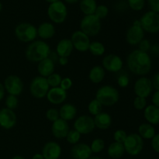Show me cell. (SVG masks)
Segmentation results:
<instances>
[{"label": "cell", "instance_id": "4", "mask_svg": "<svg viewBox=\"0 0 159 159\" xmlns=\"http://www.w3.org/2000/svg\"><path fill=\"white\" fill-rule=\"evenodd\" d=\"M16 37L23 43H31L37 37V29L32 23H20L16 26L14 30Z\"/></svg>", "mask_w": 159, "mask_h": 159}, {"label": "cell", "instance_id": "51", "mask_svg": "<svg viewBox=\"0 0 159 159\" xmlns=\"http://www.w3.org/2000/svg\"><path fill=\"white\" fill-rule=\"evenodd\" d=\"M31 159H44V158H43V156L42 155L41 153H37L35 154V155H33Z\"/></svg>", "mask_w": 159, "mask_h": 159}, {"label": "cell", "instance_id": "24", "mask_svg": "<svg viewBox=\"0 0 159 159\" xmlns=\"http://www.w3.org/2000/svg\"><path fill=\"white\" fill-rule=\"evenodd\" d=\"M58 110L61 119L67 122L75 119L77 116V108L72 103L67 102V103L63 104Z\"/></svg>", "mask_w": 159, "mask_h": 159}, {"label": "cell", "instance_id": "47", "mask_svg": "<svg viewBox=\"0 0 159 159\" xmlns=\"http://www.w3.org/2000/svg\"><path fill=\"white\" fill-rule=\"evenodd\" d=\"M151 80H152L153 88L156 91H159V72L155 73Z\"/></svg>", "mask_w": 159, "mask_h": 159}, {"label": "cell", "instance_id": "44", "mask_svg": "<svg viewBox=\"0 0 159 159\" xmlns=\"http://www.w3.org/2000/svg\"><path fill=\"white\" fill-rule=\"evenodd\" d=\"M138 48H139L140 51L148 53L152 48L150 40H147V39H143L138 44Z\"/></svg>", "mask_w": 159, "mask_h": 159}, {"label": "cell", "instance_id": "15", "mask_svg": "<svg viewBox=\"0 0 159 159\" xmlns=\"http://www.w3.org/2000/svg\"><path fill=\"white\" fill-rule=\"evenodd\" d=\"M71 43H72L74 49L79 52H86L89 51V48L90 43V37L87 36L86 34H84L81 30H75L72 33L71 36Z\"/></svg>", "mask_w": 159, "mask_h": 159}, {"label": "cell", "instance_id": "48", "mask_svg": "<svg viewBox=\"0 0 159 159\" xmlns=\"http://www.w3.org/2000/svg\"><path fill=\"white\" fill-rule=\"evenodd\" d=\"M152 104L155 107H159V91H155L152 97Z\"/></svg>", "mask_w": 159, "mask_h": 159}, {"label": "cell", "instance_id": "46", "mask_svg": "<svg viewBox=\"0 0 159 159\" xmlns=\"http://www.w3.org/2000/svg\"><path fill=\"white\" fill-rule=\"evenodd\" d=\"M151 11L159 14V0H148Z\"/></svg>", "mask_w": 159, "mask_h": 159}, {"label": "cell", "instance_id": "13", "mask_svg": "<svg viewBox=\"0 0 159 159\" xmlns=\"http://www.w3.org/2000/svg\"><path fill=\"white\" fill-rule=\"evenodd\" d=\"M153 85L152 80L146 76H141L135 82L134 85V92L136 96L147 99L152 93Z\"/></svg>", "mask_w": 159, "mask_h": 159}, {"label": "cell", "instance_id": "2", "mask_svg": "<svg viewBox=\"0 0 159 159\" xmlns=\"http://www.w3.org/2000/svg\"><path fill=\"white\" fill-rule=\"evenodd\" d=\"M50 54L51 48L49 44L42 40H36L30 43L25 51L26 59L32 63H39L50 57Z\"/></svg>", "mask_w": 159, "mask_h": 159}, {"label": "cell", "instance_id": "38", "mask_svg": "<svg viewBox=\"0 0 159 159\" xmlns=\"http://www.w3.org/2000/svg\"><path fill=\"white\" fill-rule=\"evenodd\" d=\"M45 116H46L47 120L51 121V123L54 122V121L60 119V115H59V110L55 108H50L48 109L45 113Z\"/></svg>", "mask_w": 159, "mask_h": 159}, {"label": "cell", "instance_id": "25", "mask_svg": "<svg viewBox=\"0 0 159 159\" xmlns=\"http://www.w3.org/2000/svg\"><path fill=\"white\" fill-rule=\"evenodd\" d=\"M95 127L101 130H106L110 128L112 125V116L106 112H102L93 117Z\"/></svg>", "mask_w": 159, "mask_h": 159}, {"label": "cell", "instance_id": "26", "mask_svg": "<svg viewBox=\"0 0 159 159\" xmlns=\"http://www.w3.org/2000/svg\"><path fill=\"white\" fill-rule=\"evenodd\" d=\"M144 117L147 123L152 125L159 124V107H155L153 104L148 105L144 110Z\"/></svg>", "mask_w": 159, "mask_h": 159}, {"label": "cell", "instance_id": "42", "mask_svg": "<svg viewBox=\"0 0 159 159\" xmlns=\"http://www.w3.org/2000/svg\"><path fill=\"white\" fill-rule=\"evenodd\" d=\"M117 84L120 88H127L130 84V79L127 75L122 74L118 76Z\"/></svg>", "mask_w": 159, "mask_h": 159}, {"label": "cell", "instance_id": "8", "mask_svg": "<svg viewBox=\"0 0 159 159\" xmlns=\"http://www.w3.org/2000/svg\"><path fill=\"white\" fill-rule=\"evenodd\" d=\"M29 89L31 96L36 99H40L46 97L50 89L47 78L40 75L34 77L30 84Z\"/></svg>", "mask_w": 159, "mask_h": 159}, {"label": "cell", "instance_id": "21", "mask_svg": "<svg viewBox=\"0 0 159 159\" xmlns=\"http://www.w3.org/2000/svg\"><path fill=\"white\" fill-rule=\"evenodd\" d=\"M54 70H55V63L50 57L37 63V71L40 76L42 77L48 78L54 72Z\"/></svg>", "mask_w": 159, "mask_h": 159}, {"label": "cell", "instance_id": "27", "mask_svg": "<svg viewBox=\"0 0 159 159\" xmlns=\"http://www.w3.org/2000/svg\"><path fill=\"white\" fill-rule=\"evenodd\" d=\"M105 76L106 71L102 65H95L89 72V79L94 84L101 83L105 79Z\"/></svg>", "mask_w": 159, "mask_h": 159}, {"label": "cell", "instance_id": "1", "mask_svg": "<svg viewBox=\"0 0 159 159\" xmlns=\"http://www.w3.org/2000/svg\"><path fill=\"white\" fill-rule=\"evenodd\" d=\"M127 66L129 71L138 76H145L152 70V61L148 53L139 49L131 51L127 55Z\"/></svg>", "mask_w": 159, "mask_h": 159}, {"label": "cell", "instance_id": "9", "mask_svg": "<svg viewBox=\"0 0 159 159\" xmlns=\"http://www.w3.org/2000/svg\"><path fill=\"white\" fill-rule=\"evenodd\" d=\"M140 23L144 32L157 34L159 32V14L153 11L146 12L140 19Z\"/></svg>", "mask_w": 159, "mask_h": 159}, {"label": "cell", "instance_id": "55", "mask_svg": "<svg viewBox=\"0 0 159 159\" xmlns=\"http://www.w3.org/2000/svg\"><path fill=\"white\" fill-rule=\"evenodd\" d=\"M88 159H103V158H101V157L99 156H93V155H92V156L90 157V158H89Z\"/></svg>", "mask_w": 159, "mask_h": 159}, {"label": "cell", "instance_id": "22", "mask_svg": "<svg viewBox=\"0 0 159 159\" xmlns=\"http://www.w3.org/2000/svg\"><path fill=\"white\" fill-rule=\"evenodd\" d=\"M37 37L42 39V40H49L55 35L56 30L55 26L52 23L49 22H43L40 23L37 27Z\"/></svg>", "mask_w": 159, "mask_h": 159}, {"label": "cell", "instance_id": "43", "mask_svg": "<svg viewBox=\"0 0 159 159\" xmlns=\"http://www.w3.org/2000/svg\"><path fill=\"white\" fill-rule=\"evenodd\" d=\"M73 85V82L72 80H71V78L69 77H65V78H62V80H61V82L60 84V88L62 89L63 90H65V91H68V90H69L72 87Z\"/></svg>", "mask_w": 159, "mask_h": 159}, {"label": "cell", "instance_id": "14", "mask_svg": "<svg viewBox=\"0 0 159 159\" xmlns=\"http://www.w3.org/2000/svg\"><path fill=\"white\" fill-rule=\"evenodd\" d=\"M102 67L109 72L117 73L123 69L124 61L117 54H109L102 58Z\"/></svg>", "mask_w": 159, "mask_h": 159}, {"label": "cell", "instance_id": "52", "mask_svg": "<svg viewBox=\"0 0 159 159\" xmlns=\"http://www.w3.org/2000/svg\"><path fill=\"white\" fill-rule=\"evenodd\" d=\"M65 2L68 3V4H75V3H77L78 2H79L80 0H64Z\"/></svg>", "mask_w": 159, "mask_h": 159}, {"label": "cell", "instance_id": "54", "mask_svg": "<svg viewBox=\"0 0 159 159\" xmlns=\"http://www.w3.org/2000/svg\"><path fill=\"white\" fill-rule=\"evenodd\" d=\"M44 1L47 2H48L49 4H51V3H54L55 2L59 1V0H44Z\"/></svg>", "mask_w": 159, "mask_h": 159}, {"label": "cell", "instance_id": "23", "mask_svg": "<svg viewBox=\"0 0 159 159\" xmlns=\"http://www.w3.org/2000/svg\"><path fill=\"white\" fill-rule=\"evenodd\" d=\"M74 50L71 40L68 38L61 39L58 41L56 46V54L58 57H68Z\"/></svg>", "mask_w": 159, "mask_h": 159}, {"label": "cell", "instance_id": "19", "mask_svg": "<svg viewBox=\"0 0 159 159\" xmlns=\"http://www.w3.org/2000/svg\"><path fill=\"white\" fill-rule=\"evenodd\" d=\"M70 152L73 159H88L93 155L90 146L85 143L80 142L72 145Z\"/></svg>", "mask_w": 159, "mask_h": 159}, {"label": "cell", "instance_id": "49", "mask_svg": "<svg viewBox=\"0 0 159 159\" xmlns=\"http://www.w3.org/2000/svg\"><path fill=\"white\" fill-rule=\"evenodd\" d=\"M57 61H58L59 65H61V66H65V65H68V57H59L58 60Z\"/></svg>", "mask_w": 159, "mask_h": 159}, {"label": "cell", "instance_id": "34", "mask_svg": "<svg viewBox=\"0 0 159 159\" xmlns=\"http://www.w3.org/2000/svg\"><path fill=\"white\" fill-rule=\"evenodd\" d=\"M65 139H66L67 142L69 143L70 144L75 145V144H78V143L79 142V141H80L81 134L77 131V130H75V129H72V130L70 129L69 132H68V134H67Z\"/></svg>", "mask_w": 159, "mask_h": 159}, {"label": "cell", "instance_id": "30", "mask_svg": "<svg viewBox=\"0 0 159 159\" xmlns=\"http://www.w3.org/2000/svg\"><path fill=\"white\" fill-rule=\"evenodd\" d=\"M96 0H80L79 7L85 16L93 15L97 7Z\"/></svg>", "mask_w": 159, "mask_h": 159}, {"label": "cell", "instance_id": "16", "mask_svg": "<svg viewBox=\"0 0 159 159\" xmlns=\"http://www.w3.org/2000/svg\"><path fill=\"white\" fill-rule=\"evenodd\" d=\"M17 122V116L14 110L8 108L0 110V127L5 130L13 128Z\"/></svg>", "mask_w": 159, "mask_h": 159}, {"label": "cell", "instance_id": "17", "mask_svg": "<svg viewBox=\"0 0 159 159\" xmlns=\"http://www.w3.org/2000/svg\"><path fill=\"white\" fill-rule=\"evenodd\" d=\"M62 153L61 146L55 141H48L43 145L41 154L44 159H59Z\"/></svg>", "mask_w": 159, "mask_h": 159}, {"label": "cell", "instance_id": "36", "mask_svg": "<svg viewBox=\"0 0 159 159\" xmlns=\"http://www.w3.org/2000/svg\"><path fill=\"white\" fill-rule=\"evenodd\" d=\"M5 104H6V108H8L9 109V110H16V109L18 107L19 105L18 96L9 95V96L6 98Z\"/></svg>", "mask_w": 159, "mask_h": 159}, {"label": "cell", "instance_id": "41", "mask_svg": "<svg viewBox=\"0 0 159 159\" xmlns=\"http://www.w3.org/2000/svg\"><path fill=\"white\" fill-rule=\"evenodd\" d=\"M127 137V132L124 130H123V129H118L113 134V139H114V141L118 143H121V144H123L124 142Z\"/></svg>", "mask_w": 159, "mask_h": 159}, {"label": "cell", "instance_id": "53", "mask_svg": "<svg viewBox=\"0 0 159 159\" xmlns=\"http://www.w3.org/2000/svg\"><path fill=\"white\" fill-rule=\"evenodd\" d=\"M11 159H26L24 157L21 156V155H15V156L12 157Z\"/></svg>", "mask_w": 159, "mask_h": 159}, {"label": "cell", "instance_id": "31", "mask_svg": "<svg viewBox=\"0 0 159 159\" xmlns=\"http://www.w3.org/2000/svg\"><path fill=\"white\" fill-rule=\"evenodd\" d=\"M89 51L96 57L103 55L106 51V48L103 43L100 41H91L89 48Z\"/></svg>", "mask_w": 159, "mask_h": 159}, {"label": "cell", "instance_id": "3", "mask_svg": "<svg viewBox=\"0 0 159 159\" xmlns=\"http://www.w3.org/2000/svg\"><path fill=\"white\" fill-rule=\"evenodd\" d=\"M102 107H111L116 105L120 99V93L116 88L111 85L99 87L96 93V98Z\"/></svg>", "mask_w": 159, "mask_h": 159}, {"label": "cell", "instance_id": "45", "mask_svg": "<svg viewBox=\"0 0 159 159\" xmlns=\"http://www.w3.org/2000/svg\"><path fill=\"white\" fill-rule=\"evenodd\" d=\"M151 145L152 149L156 153L159 154V134H156L151 141Z\"/></svg>", "mask_w": 159, "mask_h": 159}, {"label": "cell", "instance_id": "35", "mask_svg": "<svg viewBox=\"0 0 159 159\" xmlns=\"http://www.w3.org/2000/svg\"><path fill=\"white\" fill-rule=\"evenodd\" d=\"M61 80L62 77L61 76V75L55 72H54L53 74H51V75H49L47 78V81H48V83L49 85L50 88L59 87L60 86L61 82Z\"/></svg>", "mask_w": 159, "mask_h": 159}, {"label": "cell", "instance_id": "39", "mask_svg": "<svg viewBox=\"0 0 159 159\" xmlns=\"http://www.w3.org/2000/svg\"><path fill=\"white\" fill-rule=\"evenodd\" d=\"M129 6L134 11H141L144 9L145 0H127Z\"/></svg>", "mask_w": 159, "mask_h": 159}, {"label": "cell", "instance_id": "58", "mask_svg": "<svg viewBox=\"0 0 159 159\" xmlns=\"http://www.w3.org/2000/svg\"><path fill=\"white\" fill-rule=\"evenodd\" d=\"M72 159H73V158H72Z\"/></svg>", "mask_w": 159, "mask_h": 159}, {"label": "cell", "instance_id": "37", "mask_svg": "<svg viewBox=\"0 0 159 159\" xmlns=\"http://www.w3.org/2000/svg\"><path fill=\"white\" fill-rule=\"evenodd\" d=\"M109 14V9L105 5H99L96 7V11L94 12V15L99 20H103L108 16Z\"/></svg>", "mask_w": 159, "mask_h": 159}, {"label": "cell", "instance_id": "29", "mask_svg": "<svg viewBox=\"0 0 159 159\" xmlns=\"http://www.w3.org/2000/svg\"><path fill=\"white\" fill-rule=\"evenodd\" d=\"M138 134L141 137L142 139L152 140L156 134V132L153 125L146 122L140 124L138 127Z\"/></svg>", "mask_w": 159, "mask_h": 159}, {"label": "cell", "instance_id": "10", "mask_svg": "<svg viewBox=\"0 0 159 159\" xmlns=\"http://www.w3.org/2000/svg\"><path fill=\"white\" fill-rule=\"evenodd\" d=\"M144 39V31L141 26L140 20H135L126 33V41L131 46H136Z\"/></svg>", "mask_w": 159, "mask_h": 159}, {"label": "cell", "instance_id": "6", "mask_svg": "<svg viewBox=\"0 0 159 159\" xmlns=\"http://www.w3.org/2000/svg\"><path fill=\"white\" fill-rule=\"evenodd\" d=\"M101 28V20L94 14L84 16L80 22V30L89 37L98 35L100 32Z\"/></svg>", "mask_w": 159, "mask_h": 159}, {"label": "cell", "instance_id": "57", "mask_svg": "<svg viewBox=\"0 0 159 159\" xmlns=\"http://www.w3.org/2000/svg\"><path fill=\"white\" fill-rule=\"evenodd\" d=\"M158 63H159V62H158Z\"/></svg>", "mask_w": 159, "mask_h": 159}, {"label": "cell", "instance_id": "11", "mask_svg": "<svg viewBox=\"0 0 159 159\" xmlns=\"http://www.w3.org/2000/svg\"><path fill=\"white\" fill-rule=\"evenodd\" d=\"M73 127L81 135L89 134L94 130L95 127L94 119L89 115H81L75 118L73 124Z\"/></svg>", "mask_w": 159, "mask_h": 159}, {"label": "cell", "instance_id": "40", "mask_svg": "<svg viewBox=\"0 0 159 159\" xmlns=\"http://www.w3.org/2000/svg\"><path fill=\"white\" fill-rule=\"evenodd\" d=\"M133 106L137 110H144L147 107V99L145 98L136 96L133 101Z\"/></svg>", "mask_w": 159, "mask_h": 159}, {"label": "cell", "instance_id": "28", "mask_svg": "<svg viewBox=\"0 0 159 159\" xmlns=\"http://www.w3.org/2000/svg\"><path fill=\"white\" fill-rule=\"evenodd\" d=\"M124 144L114 141L109 145L107 148V155L112 159H120L125 154Z\"/></svg>", "mask_w": 159, "mask_h": 159}, {"label": "cell", "instance_id": "7", "mask_svg": "<svg viewBox=\"0 0 159 159\" xmlns=\"http://www.w3.org/2000/svg\"><path fill=\"white\" fill-rule=\"evenodd\" d=\"M123 144L126 153L130 156H137L141 153L144 148V139L138 134L132 133L127 134Z\"/></svg>", "mask_w": 159, "mask_h": 159}, {"label": "cell", "instance_id": "50", "mask_svg": "<svg viewBox=\"0 0 159 159\" xmlns=\"http://www.w3.org/2000/svg\"><path fill=\"white\" fill-rule=\"evenodd\" d=\"M5 93H6V90H5L4 85H3L2 83L0 82V101L4 99Z\"/></svg>", "mask_w": 159, "mask_h": 159}, {"label": "cell", "instance_id": "20", "mask_svg": "<svg viewBox=\"0 0 159 159\" xmlns=\"http://www.w3.org/2000/svg\"><path fill=\"white\" fill-rule=\"evenodd\" d=\"M69 130L70 127L68 122L61 118L53 122L51 125V133L57 139H64L66 138Z\"/></svg>", "mask_w": 159, "mask_h": 159}, {"label": "cell", "instance_id": "12", "mask_svg": "<svg viewBox=\"0 0 159 159\" xmlns=\"http://www.w3.org/2000/svg\"><path fill=\"white\" fill-rule=\"evenodd\" d=\"M4 88L9 95L19 96L22 94L24 89V84L22 79L16 75H9L5 79Z\"/></svg>", "mask_w": 159, "mask_h": 159}, {"label": "cell", "instance_id": "33", "mask_svg": "<svg viewBox=\"0 0 159 159\" xmlns=\"http://www.w3.org/2000/svg\"><path fill=\"white\" fill-rule=\"evenodd\" d=\"M89 146L93 153L99 154L105 148V141L102 138H96L92 141Z\"/></svg>", "mask_w": 159, "mask_h": 159}, {"label": "cell", "instance_id": "32", "mask_svg": "<svg viewBox=\"0 0 159 159\" xmlns=\"http://www.w3.org/2000/svg\"><path fill=\"white\" fill-rule=\"evenodd\" d=\"M102 104L99 102L96 99H93L89 102L88 105V111L92 116H95L98 115L99 113H102Z\"/></svg>", "mask_w": 159, "mask_h": 159}, {"label": "cell", "instance_id": "18", "mask_svg": "<svg viewBox=\"0 0 159 159\" xmlns=\"http://www.w3.org/2000/svg\"><path fill=\"white\" fill-rule=\"evenodd\" d=\"M68 97V93L66 91L61 89L60 87L50 88L46 98L48 102L54 105H60L64 103Z\"/></svg>", "mask_w": 159, "mask_h": 159}, {"label": "cell", "instance_id": "5", "mask_svg": "<svg viewBox=\"0 0 159 159\" xmlns=\"http://www.w3.org/2000/svg\"><path fill=\"white\" fill-rule=\"evenodd\" d=\"M48 16L52 23L61 24L66 20L68 16V9L61 0L51 3L48 8Z\"/></svg>", "mask_w": 159, "mask_h": 159}, {"label": "cell", "instance_id": "56", "mask_svg": "<svg viewBox=\"0 0 159 159\" xmlns=\"http://www.w3.org/2000/svg\"><path fill=\"white\" fill-rule=\"evenodd\" d=\"M2 9V2H0V12H1Z\"/></svg>", "mask_w": 159, "mask_h": 159}]
</instances>
